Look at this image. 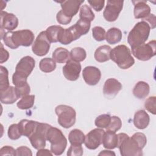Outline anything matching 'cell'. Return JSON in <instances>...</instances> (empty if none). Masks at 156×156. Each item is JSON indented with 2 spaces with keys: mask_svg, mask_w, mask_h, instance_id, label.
<instances>
[{
  "mask_svg": "<svg viewBox=\"0 0 156 156\" xmlns=\"http://www.w3.org/2000/svg\"><path fill=\"white\" fill-rule=\"evenodd\" d=\"M39 68L44 73H51L55 70L56 63L52 58L46 57L41 59L40 62Z\"/></svg>",
  "mask_w": 156,
  "mask_h": 156,
  "instance_id": "obj_30",
  "label": "cell"
},
{
  "mask_svg": "<svg viewBox=\"0 0 156 156\" xmlns=\"http://www.w3.org/2000/svg\"><path fill=\"white\" fill-rule=\"evenodd\" d=\"M83 78L89 85H96L99 82L101 77V71L95 66H86L82 71Z\"/></svg>",
  "mask_w": 156,
  "mask_h": 156,
  "instance_id": "obj_15",
  "label": "cell"
},
{
  "mask_svg": "<svg viewBox=\"0 0 156 156\" xmlns=\"http://www.w3.org/2000/svg\"><path fill=\"white\" fill-rule=\"evenodd\" d=\"M56 19L58 23L61 24H64V25H66L68 24L71 21L72 18L68 17V16H66V15H65L63 12L61 10H60L56 15Z\"/></svg>",
  "mask_w": 156,
  "mask_h": 156,
  "instance_id": "obj_41",
  "label": "cell"
},
{
  "mask_svg": "<svg viewBox=\"0 0 156 156\" xmlns=\"http://www.w3.org/2000/svg\"><path fill=\"white\" fill-rule=\"evenodd\" d=\"M90 26L91 23L79 20L73 26L64 29L59 42L64 45L70 44L82 35L87 34L90 30Z\"/></svg>",
  "mask_w": 156,
  "mask_h": 156,
  "instance_id": "obj_3",
  "label": "cell"
},
{
  "mask_svg": "<svg viewBox=\"0 0 156 156\" xmlns=\"http://www.w3.org/2000/svg\"><path fill=\"white\" fill-rule=\"evenodd\" d=\"M83 155V148L81 145H72L68 150V156H81Z\"/></svg>",
  "mask_w": 156,
  "mask_h": 156,
  "instance_id": "obj_40",
  "label": "cell"
},
{
  "mask_svg": "<svg viewBox=\"0 0 156 156\" xmlns=\"http://www.w3.org/2000/svg\"><path fill=\"white\" fill-rule=\"evenodd\" d=\"M87 57V53L84 49L80 47H76L71 49L70 58L74 61L80 62L83 61Z\"/></svg>",
  "mask_w": 156,
  "mask_h": 156,
  "instance_id": "obj_33",
  "label": "cell"
},
{
  "mask_svg": "<svg viewBox=\"0 0 156 156\" xmlns=\"http://www.w3.org/2000/svg\"><path fill=\"white\" fill-rule=\"evenodd\" d=\"M83 2V0H68L57 1V2L61 4L62 11L63 13L71 18L77 14L80 5Z\"/></svg>",
  "mask_w": 156,
  "mask_h": 156,
  "instance_id": "obj_17",
  "label": "cell"
},
{
  "mask_svg": "<svg viewBox=\"0 0 156 156\" xmlns=\"http://www.w3.org/2000/svg\"><path fill=\"white\" fill-rule=\"evenodd\" d=\"M64 29L60 26H51L47 28L46 32V36L50 43L59 42Z\"/></svg>",
  "mask_w": 156,
  "mask_h": 156,
  "instance_id": "obj_24",
  "label": "cell"
},
{
  "mask_svg": "<svg viewBox=\"0 0 156 156\" xmlns=\"http://www.w3.org/2000/svg\"><path fill=\"white\" fill-rule=\"evenodd\" d=\"M150 88L147 83L144 81H139L136 83L133 89V94L138 99L145 98L149 93Z\"/></svg>",
  "mask_w": 156,
  "mask_h": 156,
  "instance_id": "obj_26",
  "label": "cell"
},
{
  "mask_svg": "<svg viewBox=\"0 0 156 156\" xmlns=\"http://www.w3.org/2000/svg\"><path fill=\"white\" fill-rule=\"evenodd\" d=\"M51 126L48 124L38 122L35 132L29 138L34 148L38 150L44 148L47 140L46 133Z\"/></svg>",
  "mask_w": 156,
  "mask_h": 156,
  "instance_id": "obj_9",
  "label": "cell"
},
{
  "mask_svg": "<svg viewBox=\"0 0 156 156\" xmlns=\"http://www.w3.org/2000/svg\"><path fill=\"white\" fill-rule=\"evenodd\" d=\"M132 48V54L138 60L146 61L151 59L156 54V41L152 40Z\"/></svg>",
  "mask_w": 156,
  "mask_h": 156,
  "instance_id": "obj_8",
  "label": "cell"
},
{
  "mask_svg": "<svg viewBox=\"0 0 156 156\" xmlns=\"http://www.w3.org/2000/svg\"><path fill=\"white\" fill-rule=\"evenodd\" d=\"M150 118L145 110H140L137 111L133 117V124L139 129H144L147 127L149 124Z\"/></svg>",
  "mask_w": 156,
  "mask_h": 156,
  "instance_id": "obj_21",
  "label": "cell"
},
{
  "mask_svg": "<svg viewBox=\"0 0 156 156\" xmlns=\"http://www.w3.org/2000/svg\"><path fill=\"white\" fill-rule=\"evenodd\" d=\"M35 65V61L33 57L29 55L25 56L17 63L15 73L23 77L27 78L33 71Z\"/></svg>",
  "mask_w": 156,
  "mask_h": 156,
  "instance_id": "obj_13",
  "label": "cell"
},
{
  "mask_svg": "<svg viewBox=\"0 0 156 156\" xmlns=\"http://www.w3.org/2000/svg\"><path fill=\"white\" fill-rule=\"evenodd\" d=\"M7 133L9 138L12 140H18L22 135L18 124H13L10 125L8 129Z\"/></svg>",
  "mask_w": 156,
  "mask_h": 156,
  "instance_id": "obj_37",
  "label": "cell"
},
{
  "mask_svg": "<svg viewBox=\"0 0 156 156\" xmlns=\"http://www.w3.org/2000/svg\"><path fill=\"white\" fill-rule=\"evenodd\" d=\"M9 57V52L5 50L2 43H1V60L0 62L1 63H2L5 62H6Z\"/></svg>",
  "mask_w": 156,
  "mask_h": 156,
  "instance_id": "obj_46",
  "label": "cell"
},
{
  "mask_svg": "<svg viewBox=\"0 0 156 156\" xmlns=\"http://www.w3.org/2000/svg\"><path fill=\"white\" fill-rule=\"evenodd\" d=\"M0 91H2L9 87V73L7 68L3 66H0Z\"/></svg>",
  "mask_w": 156,
  "mask_h": 156,
  "instance_id": "obj_34",
  "label": "cell"
},
{
  "mask_svg": "<svg viewBox=\"0 0 156 156\" xmlns=\"http://www.w3.org/2000/svg\"><path fill=\"white\" fill-rule=\"evenodd\" d=\"M112 48L108 45H102L96 49L94 52V58L95 60L100 63L105 62L109 60L110 55Z\"/></svg>",
  "mask_w": 156,
  "mask_h": 156,
  "instance_id": "obj_25",
  "label": "cell"
},
{
  "mask_svg": "<svg viewBox=\"0 0 156 156\" xmlns=\"http://www.w3.org/2000/svg\"><path fill=\"white\" fill-rule=\"evenodd\" d=\"M118 137L116 132L107 131L104 134L102 138V144L105 149H113L118 147Z\"/></svg>",
  "mask_w": 156,
  "mask_h": 156,
  "instance_id": "obj_23",
  "label": "cell"
},
{
  "mask_svg": "<svg viewBox=\"0 0 156 156\" xmlns=\"http://www.w3.org/2000/svg\"><path fill=\"white\" fill-rule=\"evenodd\" d=\"M81 71V65L79 62L69 59L63 67L62 71L65 77L70 81H75L79 77Z\"/></svg>",
  "mask_w": 156,
  "mask_h": 156,
  "instance_id": "obj_14",
  "label": "cell"
},
{
  "mask_svg": "<svg viewBox=\"0 0 156 156\" xmlns=\"http://www.w3.org/2000/svg\"><path fill=\"white\" fill-rule=\"evenodd\" d=\"M46 140L51 143V151L53 154H63L67 146V140L60 129L51 126L46 133Z\"/></svg>",
  "mask_w": 156,
  "mask_h": 156,
  "instance_id": "obj_6",
  "label": "cell"
},
{
  "mask_svg": "<svg viewBox=\"0 0 156 156\" xmlns=\"http://www.w3.org/2000/svg\"><path fill=\"white\" fill-rule=\"evenodd\" d=\"M123 1L108 0L103 12V16L105 20L113 22L117 20L123 7Z\"/></svg>",
  "mask_w": 156,
  "mask_h": 156,
  "instance_id": "obj_10",
  "label": "cell"
},
{
  "mask_svg": "<svg viewBox=\"0 0 156 156\" xmlns=\"http://www.w3.org/2000/svg\"><path fill=\"white\" fill-rule=\"evenodd\" d=\"M143 21H146L149 24H150L149 26L151 29H154L155 27V25H156L155 16L154 14H150L146 18L143 19Z\"/></svg>",
  "mask_w": 156,
  "mask_h": 156,
  "instance_id": "obj_45",
  "label": "cell"
},
{
  "mask_svg": "<svg viewBox=\"0 0 156 156\" xmlns=\"http://www.w3.org/2000/svg\"><path fill=\"white\" fill-rule=\"evenodd\" d=\"M18 24V20L14 14L4 11L1 12V29L11 31L16 29Z\"/></svg>",
  "mask_w": 156,
  "mask_h": 156,
  "instance_id": "obj_18",
  "label": "cell"
},
{
  "mask_svg": "<svg viewBox=\"0 0 156 156\" xmlns=\"http://www.w3.org/2000/svg\"><path fill=\"white\" fill-rule=\"evenodd\" d=\"M50 42L45 31L41 32L32 44V52L38 56H44L48 54L50 48Z\"/></svg>",
  "mask_w": 156,
  "mask_h": 156,
  "instance_id": "obj_11",
  "label": "cell"
},
{
  "mask_svg": "<svg viewBox=\"0 0 156 156\" xmlns=\"http://www.w3.org/2000/svg\"><path fill=\"white\" fill-rule=\"evenodd\" d=\"M110 58L122 69L130 68L135 63L128 47L124 44L118 45L111 50Z\"/></svg>",
  "mask_w": 156,
  "mask_h": 156,
  "instance_id": "obj_4",
  "label": "cell"
},
{
  "mask_svg": "<svg viewBox=\"0 0 156 156\" xmlns=\"http://www.w3.org/2000/svg\"><path fill=\"white\" fill-rule=\"evenodd\" d=\"M55 112L58 116V123L63 127H71L76 122V113L75 110L66 105H59L55 107Z\"/></svg>",
  "mask_w": 156,
  "mask_h": 156,
  "instance_id": "obj_7",
  "label": "cell"
},
{
  "mask_svg": "<svg viewBox=\"0 0 156 156\" xmlns=\"http://www.w3.org/2000/svg\"><path fill=\"white\" fill-rule=\"evenodd\" d=\"M121 89L122 85L117 79L114 78L108 79L104 85V95L108 99L113 98L117 95Z\"/></svg>",
  "mask_w": 156,
  "mask_h": 156,
  "instance_id": "obj_16",
  "label": "cell"
},
{
  "mask_svg": "<svg viewBox=\"0 0 156 156\" xmlns=\"http://www.w3.org/2000/svg\"><path fill=\"white\" fill-rule=\"evenodd\" d=\"M52 59L58 63H65L70 59V52L65 48H58L52 52Z\"/></svg>",
  "mask_w": 156,
  "mask_h": 156,
  "instance_id": "obj_28",
  "label": "cell"
},
{
  "mask_svg": "<svg viewBox=\"0 0 156 156\" xmlns=\"http://www.w3.org/2000/svg\"><path fill=\"white\" fill-rule=\"evenodd\" d=\"M134 5V17L136 19H144L151 13V8L146 1H132Z\"/></svg>",
  "mask_w": 156,
  "mask_h": 156,
  "instance_id": "obj_19",
  "label": "cell"
},
{
  "mask_svg": "<svg viewBox=\"0 0 156 156\" xmlns=\"http://www.w3.org/2000/svg\"><path fill=\"white\" fill-rule=\"evenodd\" d=\"M34 33L29 29L9 31L4 34L2 39L5 44L13 49L18 48L20 46L27 47L30 46L34 40Z\"/></svg>",
  "mask_w": 156,
  "mask_h": 156,
  "instance_id": "obj_2",
  "label": "cell"
},
{
  "mask_svg": "<svg viewBox=\"0 0 156 156\" xmlns=\"http://www.w3.org/2000/svg\"><path fill=\"white\" fill-rule=\"evenodd\" d=\"M90 5L96 11L100 12L104 7L105 1L104 0H91L88 1Z\"/></svg>",
  "mask_w": 156,
  "mask_h": 156,
  "instance_id": "obj_42",
  "label": "cell"
},
{
  "mask_svg": "<svg viewBox=\"0 0 156 156\" xmlns=\"http://www.w3.org/2000/svg\"><path fill=\"white\" fill-rule=\"evenodd\" d=\"M0 155H16V150L9 146H5L0 149Z\"/></svg>",
  "mask_w": 156,
  "mask_h": 156,
  "instance_id": "obj_43",
  "label": "cell"
},
{
  "mask_svg": "<svg viewBox=\"0 0 156 156\" xmlns=\"http://www.w3.org/2000/svg\"><path fill=\"white\" fill-rule=\"evenodd\" d=\"M122 32L116 27L109 29L106 32L105 39L107 43L110 44H115L119 43L122 39Z\"/></svg>",
  "mask_w": 156,
  "mask_h": 156,
  "instance_id": "obj_27",
  "label": "cell"
},
{
  "mask_svg": "<svg viewBox=\"0 0 156 156\" xmlns=\"http://www.w3.org/2000/svg\"><path fill=\"white\" fill-rule=\"evenodd\" d=\"M118 147L122 156H141L147 143L146 135L141 132L135 133L131 137L124 133L118 134Z\"/></svg>",
  "mask_w": 156,
  "mask_h": 156,
  "instance_id": "obj_1",
  "label": "cell"
},
{
  "mask_svg": "<svg viewBox=\"0 0 156 156\" xmlns=\"http://www.w3.org/2000/svg\"><path fill=\"white\" fill-rule=\"evenodd\" d=\"M85 135L79 129L72 130L68 135V140L72 145H82L85 141Z\"/></svg>",
  "mask_w": 156,
  "mask_h": 156,
  "instance_id": "obj_29",
  "label": "cell"
},
{
  "mask_svg": "<svg viewBox=\"0 0 156 156\" xmlns=\"http://www.w3.org/2000/svg\"><path fill=\"white\" fill-rule=\"evenodd\" d=\"M105 131L101 128L94 129L89 132L85 136V145L91 150L97 149L102 143Z\"/></svg>",
  "mask_w": 156,
  "mask_h": 156,
  "instance_id": "obj_12",
  "label": "cell"
},
{
  "mask_svg": "<svg viewBox=\"0 0 156 156\" xmlns=\"http://www.w3.org/2000/svg\"><path fill=\"white\" fill-rule=\"evenodd\" d=\"M99 155H109V156H112V155H115V153L111 151H107V150H104L102 151L99 154Z\"/></svg>",
  "mask_w": 156,
  "mask_h": 156,
  "instance_id": "obj_48",
  "label": "cell"
},
{
  "mask_svg": "<svg viewBox=\"0 0 156 156\" xmlns=\"http://www.w3.org/2000/svg\"><path fill=\"white\" fill-rule=\"evenodd\" d=\"M122 126V122L121 119L116 116H111L110 122L106 128L107 131H111L116 132L118 130L121 129Z\"/></svg>",
  "mask_w": 156,
  "mask_h": 156,
  "instance_id": "obj_36",
  "label": "cell"
},
{
  "mask_svg": "<svg viewBox=\"0 0 156 156\" xmlns=\"http://www.w3.org/2000/svg\"><path fill=\"white\" fill-rule=\"evenodd\" d=\"M92 35L96 41H101L105 39L106 32L105 29L102 27L95 26L92 29Z\"/></svg>",
  "mask_w": 156,
  "mask_h": 156,
  "instance_id": "obj_38",
  "label": "cell"
},
{
  "mask_svg": "<svg viewBox=\"0 0 156 156\" xmlns=\"http://www.w3.org/2000/svg\"><path fill=\"white\" fill-rule=\"evenodd\" d=\"M16 155H26L31 156L32 153L31 150L26 146H20L16 149Z\"/></svg>",
  "mask_w": 156,
  "mask_h": 156,
  "instance_id": "obj_44",
  "label": "cell"
},
{
  "mask_svg": "<svg viewBox=\"0 0 156 156\" xmlns=\"http://www.w3.org/2000/svg\"><path fill=\"white\" fill-rule=\"evenodd\" d=\"M1 102L5 104H12L16 102L20 98L16 87L9 86L6 89L0 91Z\"/></svg>",
  "mask_w": 156,
  "mask_h": 156,
  "instance_id": "obj_20",
  "label": "cell"
},
{
  "mask_svg": "<svg viewBox=\"0 0 156 156\" xmlns=\"http://www.w3.org/2000/svg\"><path fill=\"white\" fill-rule=\"evenodd\" d=\"M38 124V122L32 120L26 119L21 120L18 123V126L22 135L27 136L29 138L35 132Z\"/></svg>",
  "mask_w": 156,
  "mask_h": 156,
  "instance_id": "obj_22",
  "label": "cell"
},
{
  "mask_svg": "<svg viewBox=\"0 0 156 156\" xmlns=\"http://www.w3.org/2000/svg\"><path fill=\"white\" fill-rule=\"evenodd\" d=\"M150 30L151 27L146 21H141L137 23L127 37V42L131 48L144 43L149 37Z\"/></svg>",
  "mask_w": 156,
  "mask_h": 156,
  "instance_id": "obj_5",
  "label": "cell"
},
{
  "mask_svg": "<svg viewBox=\"0 0 156 156\" xmlns=\"http://www.w3.org/2000/svg\"><path fill=\"white\" fill-rule=\"evenodd\" d=\"M52 154H53L51 152V151H49L48 149L43 148V149H38L36 155L37 156H43V155H52Z\"/></svg>",
  "mask_w": 156,
  "mask_h": 156,
  "instance_id": "obj_47",
  "label": "cell"
},
{
  "mask_svg": "<svg viewBox=\"0 0 156 156\" xmlns=\"http://www.w3.org/2000/svg\"><path fill=\"white\" fill-rule=\"evenodd\" d=\"M35 101V95H26L17 102V107L21 110H27L33 107Z\"/></svg>",
  "mask_w": 156,
  "mask_h": 156,
  "instance_id": "obj_31",
  "label": "cell"
},
{
  "mask_svg": "<svg viewBox=\"0 0 156 156\" xmlns=\"http://www.w3.org/2000/svg\"><path fill=\"white\" fill-rule=\"evenodd\" d=\"M111 119V116L108 114H102L98 116L94 121L96 126L98 128H107L108 126Z\"/></svg>",
  "mask_w": 156,
  "mask_h": 156,
  "instance_id": "obj_35",
  "label": "cell"
},
{
  "mask_svg": "<svg viewBox=\"0 0 156 156\" xmlns=\"http://www.w3.org/2000/svg\"><path fill=\"white\" fill-rule=\"evenodd\" d=\"M79 16L80 20L88 21L90 23L93 21L95 17L94 14L92 11L91 9L87 4H85L81 7Z\"/></svg>",
  "mask_w": 156,
  "mask_h": 156,
  "instance_id": "obj_32",
  "label": "cell"
},
{
  "mask_svg": "<svg viewBox=\"0 0 156 156\" xmlns=\"http://www.w3.org/2000/svg\"><path fill=\"white\" fill-rule=\"evenodd\" d=\"M155 107L156 98L155 96H151L146 100L144 102V107L148 112L153 115H155Z\"/></svg>",
  "mask_w": 156,
  "mask_h": 156,
  "instance_id": "obj_39",
  "label": "cell"
}]
</instances>
